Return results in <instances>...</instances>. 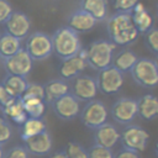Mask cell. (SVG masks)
I'll return each instance as SVG.
<instances>
[{"instance_id": "1", "label": "cell", "mask_w": 158, "mask_h": 158, "mask_svg": "<svg viewBox=\"0 0 158 158\" xmlns=\"http://www.w3.org/2000/svg\"><path fill=\"white\" fill-rule=\"evenodd\" d=\"M106 31L110 41L116 46H128L139 35L128 12H116L110 16L106 23Z\"/></svg>"}, {"instance_id": "2", "label": "cell", "mask_w": 158, "mask_h": 158, "mask_svg": "<svg viewBox=\"0 0 158 158\" xmlns=\"http://www.w3.org/2000/svg\"><path fill=\"white\" fill-rule=\"evenodd\" d=\"M53 52L59 59H67L79 53L81 49V43L79 35L69 28L68 26H62L54 31L51 36Z\"/></svg>"}, {"instance_id": "3", "label": "cell", "mask_w": 158, "mask_h": 158, "mask_svg": "<svg viewBox=\"0 0 158 158\" xmlns=\"http://www.w3.org/2000/svg\"><path fill=\"white\" fill-rule=\"evenodd\" d=\"M116 44L107 40H96L86 48V62L93 69L101 70L112 63Z\"/></svg>"}, {"instance_id": "4", "label": "cell", "mask_w": 158, "mask_h": 158, "mask_svg": "<svg viewBox=\"0 0 158 158\" xmlns=\"http://www.w3.org/2000/svg\"><path fill=\"white\" fill-rule=\"evenodd\" d=\"M25 51L32 58V60H43L47 59L53 53L52 40L44 32H32L26 37Z\"/></svg>"}, {"instance_id": "5", "label": "cell", "mask_w": 158, "mask_h": 158, "mask_svg": "<svg viewBox=\"0 0 158 158\" xmlns=\"http://www.w3.org/2000/svg\"><path fill=\"white\" fill-rule=\"evenodd\" d=\"M130 73L133 80L143 88H154L158 85V68L152 59L138 58Z\"/></svg>"}, {"instance_id": "6", "label": "cell", "mask_w": 158, "mask_h": 158, "mask_svg": "<svg viewBox=\"0 0 158 158\" xmlns=\"http://www.w3.org/2000/svg\"><path fill=\"white\" fill-rule=\"evenodd\" d=\"M80 121L81 123L91 130L98 128L99 126L107 122L109 111L106 105L100 100H91L80 110Z\"/></svg>"}, {"instance_id": "7", "label": "cell", "mask_w": 158, "mask_h": 158, "mask_svg": "<svg viewBox=\"0 0 158 158\" xmlns=\"http://www.w3.org/2000/svg\"><path fill=\"white\" fill-rule=\"evenodd\" d=\"M98 84L96 79L91 75H78L72 79V84L69 85V93L80 102H89L94 100L98 95Z\"/></svg>"}, {"instance_id": "8", "label": "cell", "mask_w": 158, "mask_h": 158, "mask_svg": "<svg viewBox=\"0 0 158 158\" xmlns=\"http://www.w3.org/2000/svg\"><path fill=\"white\" fill-rule=\"evenodd\" d=\"M148 138V132L137 125H127L120 133V142L122 144V148L132 149L138 153L146 149Z\"/></svg>"}, {"instance_id": "9", "label": "cell", "mask_w": 158, "mask_h": 158, "mask_svg": "<svg viewBox=\"0 0 158 158\" xmlns=\"http://www.w3.org/2000/svg\"><path fill=\"white\" fill-rule=\"evenodd\" d=\"M95 79L99 91L106 95L118 93V90L123 85V74L120 70H117L114 65H109L99 70Z\"/></svg>"}, {"instance_id": "10", "label": "cell", "mask_w": 158, "mask_h": 158, "mask_svg": "<svg viewBox=\"0 0 158 158\" xmlns=\"http://www.w3.org/2000/svg\"><path fill=\"white\" fill-rule=\"evenodd\" d=\"M2 65L6 74L26 78L32 70L33 60L28 56V53L25 51V48H21L19 52L12 54L11 57L4 58Z\"/></svg>"}, {"instance_id": "11", "label": "cell", "mask_w": 158, "mask_h": 158, "mask_svg": "<svg viewBox=\"0 0 158 158\" xmlns=\"http://www.w3.org/2000/svg\"><path fill=\"white\" fill-rule=\"evenodd\" d=\"M86 49H80L78 54L69 57L67 59H60L59 64V77L63 80H72L80 75L86 69Z\"/></svg>"}, {"instance_id": "12", "label": "cell", "mask_w": 158, "mask_h": 158, "mask_svg": "<svg viewBox=\"0 0 158 158\" xmlns=\"http://www.w3.org/2000/svg\"><path fill=\"white\" fill-rule=\"evenodd\" d=\"M111 116L120 125H131L137 116V100L120 98L111 106Z\"/></svg>"}, {"instance_id": "13", "label": "cell", "mask_w": 158, "mask_h": 158, "mask_svg": "<svg viewBox=\"0 0 158 158\" xmlns=\"http://www.w3.org/2000/svg\"><path fill=\"white\" fill-rule=\"evenodd\" d=\"M57 117L64 121H72L80 114V102L70 94H65L51 104Z\"/></svg>"}, {"instance_id": "14", "label": "cell", "mask_w": 158, "mask_h": 158, "mask_svg": "<svg viewBox=\"0 0 158 158\" xmlns=\"http://www.w3.org/2000/svg\"><path fill=\"white\" fill-rule=\"evenodd\" d=\"M4 25H5V32L19 40H23L30 35L31 20L22 11L14 10Z\"/></svg>"}, {"instance_id": "15", "label": "cell", "mask_w": 158, "mask_h": 158, "mask_svg": "<svg viewBox=\"0 0 158 158\" xmlns=\"http://www.w3.org/2000/svg\"><path fill=\"white\" fill-rule=\"evenodd\" d=\"M52 136L47 130L23 141V147L26 148L28 154L38 157L48 154L52 151Z\"/></svg>"}, {"instance_id": "16", "label": "cell", "mask_w": 158, "mask_h": 158, "mask_svg": "<svg viewBox=\"0 0 158 158\" xmlns=\"http://www.w3.org/2000/svg\"><path fill=\"white\" fill-rule=\"evenodd\" d=\"M118 142H120V132L115 125L105 122L104 125L94 130V143L95 144L111 149Z\"/></svg>"}, {"instance_id": "17", "label": "cell", "mask_w": 158, "mask_h": 158, "mask_svg": "<svg viewBox=\"0 0 158 158\" xmlns=\"http://www.w3.org/2000/svg\"><path fill=\"white\" fill-rule=\"evenodd\" d=\"M96 22L98 21L91 15H89L88 12H85L84 10H81L79 7L78 10L73 11L69 15L67 26L79 35V33H84V32H88L91 28H94Z\"/></svg>"}, {"instance_id": "18", "label": "cell", "mask_w": 158, "mask_h": 158, "mask_svg": "<svg viewBox=\"0 0 158 158\" xmlns=\"http://www.w3.org/2000/svg\"><path fill=\"white\" fill-rule=\"evenodd\" d=\"M131 17L132 22L137 30L138 33H147L152 27H153V17L152 15L147 11L144 5L142 2H137V5L133 7L131 11Z\"/></svg>"}, {"instance_id": "19", "label": "cell", "mask_w": 158, "mask_h": 158, "mask_svg": "<svg viewBox=\"0 0 158 158\" xmlns=\"http://www.w3.org/2000/svg\"><path fill=\"white\" fill-rule=\"evenodd\" d=\"M137 115L143 120H153L158 116V98L146 94L137 100Z\"/></svg>"}, {"instance_id": "20", "label": "cell", "mask_w": 158, "mask_h": 158, "mask_svg": "<svg viewBox=\"0 0 158 158\" xmlns=\"http://www.w3.org/2000/svg\"><path fill=\"white\" fill-rule=\"evenodd\" d=\"M44 90V102L51 105L53 101L60 96L69 93V84L63 79H52L43 85Z\"/></svg>"}, {"instance_id": "21", "label": "cell", "mask_w": 158, "mask_h": 158, "mask_svg": "<svg viewBox=\"0 0 158 158\" xmlns=\"http://www.w3.org/2000/svg\"><path fill=\"white\" fill-rule=\"evenodd\" d=\"M107 0H80V9L91 15L98 22L107 17Z\"/></svg>"}, {"instance_id": "22", "label": "cell", "mask_w": 158, "mask_h": 158, "mask_svg": "<svg viewBox=\"0 0 158 158\" xmlns=\"http://www.w3.org/2000/svg\"><path fill=\"white\" fill-rule=\"evenodd\" d=\"M0 111H1L2 116L6 120L12 121L14 123H16L19 126H21L26 121V118L28 117L26 111H25V109H23V105H22V101H21L20 98L15 99L10 105H7L6 107L1 109Z\"/></svg>"}, {"instance_id": "23", "label": "cell", "mask_w": 158, "mask_h": 158, "mask_svg": "<svg viewBox=\"0 0 158 158\" xmlns=\"http://www.w3.org/2000/svg\"><path fill=\"white\" fill-rule=\"evenodd\" d=\"M137 59L138 57L135 54V52H132L131 49H122L114 56L111 65H114L117 70H120L123 74V73L131 72Z\"/></svg>"}, {"instance_id": "24", "label": "cell", "mask_w": 158, "mask_h": 158, "mask_svg": "<svg viewBox=\"0 0 158 158\" xmlns=\"http://www.w3.org/2000/svg\"><path fill=\"white\" fill-rule=\"evenodd\" d=\"M46 122L44 120L41 118H36V117H27L26 121L20 126V137L22 141L36 136L43 131H46Z\"/></svg>"}, {"instance_id": "25", "label": "cell", "mask_w": 158, "mask_h": 158, "mask_svg": "<svg viewBox=\"0 0 158 158\" xmlns=\"http://www.w3.org/2000/svg\"><path fill=\"white\" fill-rule=\"evenodd\" d=\"M21 48H22L21 40H19L6 32H2L0 35V56L2 59L11 57L16 52H19Z\"/></svg>"}, {"instance_id": "26", "label": "cell", "mask_w": 158, "mask_h": 158, "mask_svg": "<svg viewBox=\"0 0 158 158\" xmlns=\"http://www.w3.org/2000/svg\"><path fill=\"white\" fill-rule=\"evenodd\" d=\"M1 84L7 89V91L14 95L15 98H21L23 91L27 88L28 81L23 77H17V75H9L6 74L1 81Z\"/></svg>"}, {"instance_id": "27", "label": "cell", "mask_w": 158, "mask_h": 158, "mask_svg": "<svg viewBox=\"0 0 158 158\" xmlns=\"http://www.w3.org/2000/svg\"><path fill=\"white\" fill-rule=\"evenodd\" d=\"M28 117L41 118L46 111V102L37 98H20Z\"/></svg>"}, {"instance_id": "28", "label": "cell", "mask_w": 158, "mask_h": 158, "mask_svg": "<svg viewBox=\"0 0 158 158\" xmlns=\"http://www.w3.org/2000/svg\"><path fill=\"white\" fill-rule=\"evenodd\" d=\"M64 153L68 158H88V149L78 142H68Z\"/></svg>"}, {"instance_id": "29", "label": "cell", "mask_w": 158, "mask_h": 158, "mask_svg": "<svg viewBox=\"0 0 158 158\" xmlns=\"http://www.w3.org/2000/svg\"><path fill=\"white\" fill-rule=\"evenodd\" d=\"M14 130L12 125L9 120H6L4 116H0V144L7 143L12 137Z\"/></svg>"}, {"instance_id": "30", "label": "cell", "mask_w": 158, "mask_h": 158, "mask_svg": "<svg viewBox=\"0 0 158 158\" xmlns=\"http://www.w3.org/2000/svg\"><path fill=\"white\" fill-rule=\"evenodd\" d=\"M88 158H114V152L110 148L94 143L88 149Z\"/></svg>"}, {"instance_id": "31", "label": "cell", "mask_w": 158, "mask_h": 158, "mask_svg": "<svg viewBox=\"0 0 158 158\" xmlns=\"http://www.w3.org/2000/svg\"><path fill=\"white\" fill-rule=\"evenodd\" d=\"M21 98H37L42 99L44 101V90L43 85L37 84V83H28L26 90L21 95Z\"/></svg>"}, {"instance_id": "32", "label": "cell", "mask_w": 158, "mask_h": 158, "mask_svg": "<svg viewBox=\"0 0 158 158\" xmlns=\"http://www.w3.org/2000/svg\"><path fill=\"white\" fill-rule=\"evenodd\" d=\"M144 42L151 52L158 54V27H152L147 33H144Z\"/></svg>"}, {"instance_id": "33", "label": "cell", "mask_w": 158, "mask_h": 158, "mask_svg": "<svg viewBox=\"0 0 158 158\" xmlns=\"http://www.w3.org/2000/svg\"><path fill=\"white\" fill-rule=\"evenodd\" d=\"M138 0H112V6L116 10V12H128L133 10V7L137 5Z\"/></svg>"}, {"instance_id": "34", "label": "cell", "mask_w": 158, "mask_h": 158, "mask_svg": "<svg viewBox=\"0 0 158 158\" xmlns=\"http://www.w3.org/2000/svg\"><path fill=\"white\" fill-rule=\"evenodd\" d=\"M4 158H28V152L23 147V144H17L5 151Z\"/></svg>"}, {"instance_id": "35", "label": "cell", "mask_w": 158, "mask_h": 158, "mask_svg": "<svg viewBox=\"0 0 158 158\" xmlns=\"http://www.w3.org/2000/svg\"><path fill=\"white\" fill-rule=\"evenodd\" d=\"M12 11L14 9L9 0H0V25H4L7 21Z\"/></svg>"}, {"instance_id": "36", "label": "cell", "mask_w": 158, "mask_h": 158, "mask_svg": "<svg viewBox=\"0 0 158 158\" xmlns=\"http://www.w3.org/2000/svg\"><path fill=\"white\" fill-rule=\"evenodd\" d=\"M15 99H17V98H15L14 95H11L7 91V89L0 83V110L4 109V107H6L7 105H10Z\"/></svg>"}, {"instance_id": "37", "label": "cell", "mask_w": 158, "mask_h": 158, "mask_svg": "<svg viewBox=\"0 0 158 158\" xmlns=\"http://www.w3.org/2000/svg\"><path fill=\"white\" fill-rule=\"evenodd\" d=\"M114 158H141L139 153L132 149H127V148H122L120 149L116 154H114Z\"/></svg>"}, {"instance_id": "38", "label": "cell", "mask_w": 158, "mask_h": 158, "mask_svg": "<svg viewBox=\"0 0 158 158\" xmlns=\"http://www.w3.org/2000/svg\"><path fill=\"white\" fill-rule=\"evenodd\" d=\"M49 158H68V157L65 156L64 151H57V152H54L53 154H51Z\"/></svg>"}, {"instance_id": "39", "label": "cell", "mask_w": 158, "mask_h": 158, "mask_svg": "<svg viewBox=\"0 0 158 158\" xmlns=\"http://www.w3.org/2000/svg\"><path fill=\"white\" fill-rule=\"evenodd\" d=\"M4 156H5V148L2 144H0V158H4Z\"/></svg>"}, {"instance_id": "40", "label": "cell", "mask_w": 158, "mask_h": 158, "mask_svg": "<svg viewBox=\"0 0 158 158\" xmlns=\"http://www.w3.org/2000/svg\"><path fill=\"white\" fill-rule=\"evenodd\" d=\"M156 154H157V157H158V143L156 144Z\"/></svg>"}, {"instance_id": "41", "label": "cell", "mask_w": 158, "mask_h": 158, "mask_svg": "<svg viewBox=\"0 0 158 158\" xmlns=\"http://www.w3.org/2000/svg\"><path fill=\"white\" fill-rule=\"evenodd\" d=\"M154 62H156V65H157V68H158V54H157V58H156Z\"/></svg>"}, {"instance_id": "42", "label": "cell", "mask_w": 158, "mask_h": 158, "mask_svg": "<svg viewBox=\"0 0 158 158\" xmlns=\"http://www.w3.org/2000/svg\"><path fill=\"white\" fill-rule=\"evenodd\" d=\"M0 58H1V56H0Z\"/></svg>"}]
</instances>
